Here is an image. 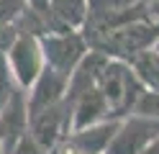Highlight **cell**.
Returning <instances> with one entry per match:
<instances>
[{"instance_id":"6da1fadb","label":"cell","mask_w":159,"mask_h":154,"mask_svg":"<svg viewBox=\"0 0 159 154\" xmlns=\"http://www.w3.org/2000/svg\"><path fill=\"white\" fill-rule=\"evenodd\" d=\"M159 44V18H144V21H134L128 26H121L105 34L100 41H95L90 49L105 54L108 59H121L128 62L131 57L141 54L146 49H154Z\"/></svg>"},{"instance_id":"7a4b0ae2","label":"cell","mask_w":159,"mask_h":154,"mask_svg":"<svg viewBox=\"0 0 159 154\" xmlns=\"http://www.w3.org/2000/svg\"><path fill=\"white\" fill-rule=\"evenodd\" d=\"M98 87H100V92L105 95L108 105H111L113 118L131 116L136 110V103L146 92V87L134 75V69L128 67V62H121V59H111L105 64Z\"/></svg>"},{"instance_id":"3957f363","label":"cell","mask_w":159,"mask_h":154,"mask_svg":"<svg viewBox=\"0 0 159 154\" xmlns=\"http://www.w3.org/2000/svg\"><path fill=\"white\" fill-rule=\"evenodd\" d=\"M39 39H41L46 67L62 72L64 77H72V72L90 51V44L82 36V31H54V34H44Z\"/></svg>"},{"instance_id":"277c9868","label":"cell","mask_w":159,"mask_h":154,"mask_svg":"<svg viewBox=\"0 0 159 154\" xmlns=\"http://www.w3.org/2000/svg\"><path fill=\"white\" fill-rule=\"evenodd\" d=\"M157 136H159V118L131 113V116L121 118L118 131L105 154H141Z\"/></svg>"},{"instance_id":"5b68a950","label":"cell","mask_w":159,"mask_h":154,"mask_svg":"<svg viewBox=\"0 0 159 154\" xmlns=\"http://www.w3.org/2000/svg\"><path fill=\"white\" fill-rule=\"evenodd\" d=\"M5 54H8V64H11V72L18 82V87H23V90L31 87L46 67L41 39L34 34H21Z\"/></svg>"},{"instance_id":"8992f818","label":"cell","mask_w":159,"mask_h":154,"mask_svg":"<svg viewBox=\"0 0 159 154\" xmlns=\"http://www.w3.org/2000/svg\"><path fill=\"white\" fill-rule=\"evenodd\" d=\"M69 131H72V110H69L67 103L52 105V108L31 116V121H28V133H31L49 154L57 149V144L62 141Z\"/></svg>"},{"instance_id":"52a82bcc","label":"cell","mask_w":159,"mask_h":154,"mask_svg":"<svg viewBox=\"0 0 159 154\" xmlns=\"http://www.w3.org/2000/svg\"><path fill=\"white\" fill-rule=\"evenodd\" d=\"M67 87H69V77H64L62 72H57L52 67H44V72L39 75V80L26 90L28 98V116H36L52 105H59L67 98Z\"/></svg>"},{"instance_id":"ba28073f","label":"cell","mask_w":159,"mask_h":154,"mask_svg":"<svg viewBox=\"0 0 159 154\" xmlns=\"http://www.w3.org/2000/svg\"><path fill=\"white\" fill-rule=\"evenodd\" d=\"M118 123H121V118H108V121L95 123V126L69 131L64 136V144L69 149H75L77 154H105V149L111 147L118 131Z\"/></svg>"},{"instance_id":"9c48e42d","label":"cell","mask_w":159,"mask_h":154,"mask_svg":"<svg viewBox=\"0 0 159 154\" xmlns=\"http://www.w3.org/2000/svg\"><path fill=\"white\" fill-rule=\"evenodd\" d=\"M28 98L26 90L18 87L13 92V98L5 103V108L0 110V126H3V136H5V154H11L13 147L28 133Z\"/></svg>"},{"instance_id":"30bf717a","label":"cell","mask_w":159,"mask_h":154,"mask_svg":"<svg viewBox=\"0 0 159 154\" xmlns=\"http://www.w3.org/2000/svg\"><path fill=\"white\" fill-rule=\"evenodd\" d=\"M90 16L87 0H52L46 10L49 34L54 31H82Z\"/></svg>"},{"instance_id":"8fae6325","label":"cell","mask_w":159,"mask_h":154,"mask_svg":"<svg viewBox=\"0 0 159 154\" xmlns=\"http://www.w3.org/2000/svg\"><path fill=\"white\" fill-rule=\"evenodd\" d=\"M108 118H113V110L108 105L105 95L100 92V87H93V90L82 92L72 103V131L95 126V123L108 121Z\"/></svg>"},{"instance_id":"7c38bea8","label":"cell","mask_w":159,"mask_h":154,"mask_svg":"<svg viewBox=\"0 0 159 154\" xmlns=\"http://www.w3.org/2000/svg\"><path fill=\"white\" fill-rule=\"evenodd\" d=\"M128 67L149 92H159V49H146L128 59Z\"/></svg>"},{"instance_id":"4fadbf2b","label":"cell","mask_w":159,"mask_h":154,"mask_svg":"<svg viewBox=\"0 0 159 154\" xmlns=\"http://www.w3.org/2000/svg\"><path fill=\"white\" fill-rule=\"evenodd\" d=\"M16 90H18V82L11 72V64H8V54L0 51V110L5 108V103L13 98Z\"/></svg>"},{"instance_id":"5bb4252c","label":"cell","mask_w":159,"mask_h":154,"mask_svg":"<svg viewBox=\"0 0 159 154\" xmlns=\"http://www.w3.org/2000/svg\"><path fill=\"white\" fill-rule=\"evenodd\" d=\"M136 3H141V0H87L90 16H105V13H116V10H126Z\"/></svg>"},{"instance_id":"9a60e30c","label":"cell","mask_w":159,"mask_h":154,"mask_svg":"<svg viewBox=\"0 0 159 154\" xmlns=\"http://www.w3.org/2000/svg\"><path fill=\"white\" fill-rule=\"evenodd\" d=\"M49 3H52V0H26L28 10H34V13H41V16H46V10H49Z\"/></svg>"},{"instance_id":"2e32d148","label":"cell","mask_w":159,"mask_h":154,"mask_svg":"<svg viewBox=\"0 0 159 154\" xmlns=\"http://www.w3.org/2000/svg\"><path fill=\"white\" fill-rule=\"evenodd\" d=\"M141 154H159V136H157V139H154L152 144H149V147H146V149H144Z\"/></svg>"},{"instance_id":"e0dca14e","label":"cell","mask_w":159,"mask_h":154,"mask_svg":"<svg viewBox=\"0 0 159 154\" xmlns=\"http://www.w3.org/2000/svg\"><path fill=\"white\" fill-rule=\"evenodd\" d=\"M0 154H5V136H3V126H0Z\"/></svg>"},{"instance_id":"ac0fdd59","label":"cell","mask_w":159,"mask_h":154,"mask_svg":"<svg viewBox=\"0 0 159 154\" xmlns=\"http://www.w3.org/2000/svg\"><path fill=\"white\" fill-rule=\"evenodd\" d=\"M144 3H154V0H144Z\"/></svg>"},{"instance_id":"d6986e66","label":"cell","mask_w":159,"mask_h":154,"mask_svg":"<svg viewBox=\"0 0 159 154\" xmlns=\"http://www.w3.org/2000/svg\"><path fill=\"white\" fill-rule=\"evenodd\" d=\"M157 49H159V44H157Z\"/></svg>"}]
</instances>
